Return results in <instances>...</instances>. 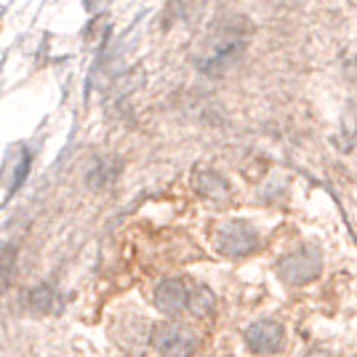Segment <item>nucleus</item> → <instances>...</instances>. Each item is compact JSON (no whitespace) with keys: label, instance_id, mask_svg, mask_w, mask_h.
Masks as SVG:
<instances>
[{"label":"nucleus","instance_id":"1","mask_svg":"<svg viewBox=\"0 0 357 357\" xmlns=\"http://www.w3.org/2000/svg\"><path fill=\"white\" fill-rule=\"evenodd\" d=\"M248 43V24L245 19H229L219 30H213L203 40L197 51V64L206 73H222L224 67H229L245 51Z\"/></svg>","mask_w":357,"mask_h":357},{"label":"nucleus","instance_id":"2","mask_svg":"<svg viewBox=\"0 0 357 357\" xmlns=\"http://www.w3.org/2000/svg\"><path fill=\"white\" fill-rule=\"evenodd\" d=\"M152 347L160 357H190L197 349V336L190 326L181 323H165L155 328L152 333Z\"/></svg>","mask_w":357,"mask_h":357},{"label":"nucleus","instance_id":"3","mask_svg":"<svg viewBox=\"0 0 357 357\" xmlns=\"http://www.w3.org/2000/svg\"><path fill=\"white\" fill-rule=\"evenodd\" d=\"M216 248L227 256H248L259 248V232L245 222H227L216 229Z\"/></svg>","mask_w":357,"mask_h":357},{"label":"nucleus","instance_id":"4","mask_svg":"<svg viewBox=\"0 0 357 357\" xmlns=\"http://www.w3.org/2000/svg\"><path fill=\"white\" fill-rule=\"evenodd\" d=\"M323 269V259L320 253L312 251V248H304V251L288 253L283 261L278 264V275L283 278L285 283L291 285H304L314 280Z\"/></svg>","mask_w":357,"mask_h":357},{"label":"nucleus","instance_id":"5","mask_svg":"<svg viewBox=\"0 0 357 357\" xmlns=\"http://www.w3.org/2000/svg\"><path fill=\"white\" fill-rule=\"evenodd\" d=\"M195 285L184 278H174V280H163L155 291V304L158 310L165 314H178L190 310V298H192Z\"/></svg>","mask_w":357,"mask_h":357},{"label":"nucleus","instance_id":"6","mask_svg":"<svg viewBox=\"0 0 357 357\" xmlns=\"http://www.w3.org/2000/svg\"><path fill=\"white\" fill-rule=\"evenodd\" d=\"M283 326L275 320H256L248 331H245V344L251 347L256 355H275L283 347Z\"/></svg>","mask_w":357,"mask_h":357},{"label":"nucleus","instance_id":"7","mask_svg":"<svg viewBox=\"0 0 357 357\" xmlns=\"http://www.w3.org/2000/svg\"><path fill=\"white\" fill-rule=\"evenodd\" d=\"M213 310H216V298L211 296L208 288L195 285L192 298H190V310H187V312H192L195 317H208V314H213Z\"/></svg>","mask_w":357,"mask_h":357},{"label":"nucleus","instance_id":"8","mask_svg":"<svg viewBox=\"0 0 357 357\" xmlns=\"http://www.w3.org/2000/svg\"><path fill=\"white\" fill-rule=\"evenodd\" d=\"M307 357H333L331 352H323V349H314V352H310Z\"/></svg>","mask_w":357,"mask_h":357}]
</instances>
